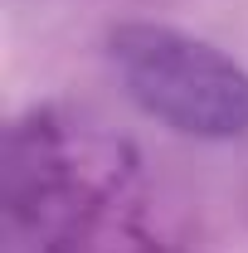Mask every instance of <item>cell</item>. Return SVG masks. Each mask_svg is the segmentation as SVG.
I'll use <instances>...</instances> for the list:
<instances>
[{"label":"cell","mask_w":248,"mask_h":253,"mask_svg":"<svg viewBox=\"0 0 248 253\" xmlns=\"http://www.w3.org/2000/svg\"><path fill=\"white\" fill-rule=\"evenodd\" d=\"M107 63L126 97L180 136L234 141L248 131V68L200 34L126 20L107 30Z\"/></svg>","instance_id":"obj_1"}]
</instances>
